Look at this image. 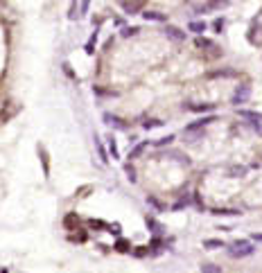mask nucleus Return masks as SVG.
Listing matches in <instances>:
<instances>
[{
	"instance_id": "c756f323",
	"label": "nucleus",
	"mask_w": 262,
	"mask_h": 273,
	"mask_svg": "<svg viewBox=\"0 0 262 273\" xmlns=\"http://www.w3.org/2000/svg\"><path fill=\"white\" fill-rule=\"evenodd\" d=\"M64 72H66V75H68L70 79H77V77H75V72L70 70V65H68V64H64Z\"/></svg>"
},
{
	"instance_id": "1a4fd4ad",
	"label": "nucleus",
	"mask_w": 262,
	"mask_h": 273,
	"mask_svg": "<svg viewBox=\"0 0 262 273\" xmlns=\"http://www.w3.org/2000/svg\"><path fill=\"white\" fill-rule=\"evenodd\" d=\"M39 158H41V165H43V176L50 178V156H48V149L43 145H39Z\"/></svg>"
},
{
	"instance_id": "393cba45",
	"label": "nucleus",
	"mask_w": 262,
	"mask_h": 273,
	"mask_svg": "<svg viewBox=\"0 0 262 273\" xmlns=\"http://www.w3.org/2000/svg\"><path fill=\"white\" fill-rule=\"evenodd\" d=\"M172 143H174V136H165V138H161V140H156L154 147H165V145H172Z\"/></svg>"
},
{
	"instance_id": "7c9ffc66",
	"label": "nucleus",
	"mask_w": 262,
	"mask_h": 273,
	"mask_svg": "<svg viewBox=\"0 0 262 273\" xmlns=\"http://www.w3.org/2000/svg\"><path fill=\"white\" fill-rule=\"evenodd\" d=\"M106 228H109V233L120 235V226H118V224H113V226H106Z\"/></svg>"
},
{
	"instance_id": "9d476101",
	"label": "nucleus",
	"mask_w": 262,
	"mask_h": 273,
	"mask_svg": "<svg viewBox=\"0 0 262 273\" xmlns=\"http://www.w3.org/2000/svg\"><path fill=\"white\" fill-rule=\"evenodd\" d=\"M206 30H208V23H206V20H190V23H188V32L196 34V36H201Z\"/></svg>"
},
{
	"instance_id": "2eb2a0df",
	"label": "nucleus",
	"mask_w": 262,
	"mask_h": 273,
	"mask_svg": "<svg viewBox=\"0 0 262 273\" xmlns=\"http://www.w3.org/2000/svg\"><path fill=\"white\" fill-rule=\"evenodd\" d=\"M147 228H151V233H154V235L163 233V226H161V224H158L154 217H147Z\"/></svg>"
},
{
	"instance_id": "4be33fe9",
	"label": "nucleus",
	"mask_w": 262,
	"mask_h": 273,
	"mask_svg": "<svg viewBox=\"0 0 262 273\" xmlns=\"http://www.w3.org/2000/svg\"><path fill=\"white\" fill-rule=\"evenodd\" d=\"M235 70H217V72H208V77H233Z\"/></svg>"
},
{
	"instance_id": "20e7f679",
	"label": "nucleus",
	"mask_w": 262,
	"mask_h": 273,
	"mask_svg": "<svg viewBox=\"0 0 262 273\" xmlns=\"http://www.w3.org/2000/svg\"><path fill=\"white\" fill-rule=\"evenodd\" d=\"M163 34L170 41H177V43H183V41H185V32L181 30V27H177V25H165Z\"/></svg>"
},
{
	"instance_id": "a878e982",
	"label": "nucleus",
	"mask_w": 262,
	"mask_h": 273,
	"mask_svg": "<svg viewBox=\"0 0 262 273\" xmlns=\"http://www.w3.org/2000/svg\"><path fill=\"white\" fill-rule=\"evenodd\" d=\"M213 215H226V217H233V215H240L237 210H226V208H217V210H213Z\"/></svg>"
},
{
	"instance_id": "f3484780",
	"label": "nucleus",
	"mask_w": 262,
	"mask_h": 273,
	"mask_svg": "<svg viewBox=\"0 0 262 273\" xmlns=\"http://www.w3.org/2000/svg\"><path fill=\"white\" fill-rule=\"evenodd\" d=\"M195 46L199 48V50H203V48H213V50H215V43H213V41H208V39H201V36H196Z\"/></svg>"
},
{
	"instance_id": "412c9836",
	"label": "nucleus",
	"mask_w": 262,
	"mask_h": 273,
	"mask_svg": "<svg viewBox=\"0 0 262 273\" xmlns=\"http://www.w3.org/2000/svg\"><path fill=\"white\" fill-rule=\"evenodd\" d=\"M77 224H79V217H75V215H68V217L64 219V226H66V228H75Z\"/></svg>"
},
{
	"instance_id": "aec40b11",
	"label": "nucleus",
	"mask_w": 262,
	"mask_h": 273,
	"mask_svg": "<svg viewBox=\"0 0 262 273\" xmlns=\"http://www.w3.org/2000/svg\"><path fill=\"white\" fill-rule=\"evenodd\" d=\"M125 174H127V178H129L131 183H136V169H133V165L131 163L125 165Z\"/></svg>"
},
{
	"instance_id": "f03ea898",
	"label": "nucleus",
	"mask_w": 262,
	"mask_h": 273,
	"mask_svg": "<svg viewBox=\"0 0 262 273\" xmlns=\"http://www.w3.org/2000/svg\"><path fill=\"white\" fill-rule=\"evenodd\" d=\"M249 97H251V86L249 84H242V86H237V88H235V93H233L230 102H233L235 106H240V104H246V102H249Z\"/></svg>"
},
{
	"instance_id": "0eeeda50",
	"label": "nucleus",
	"mask_w": 262,
	"mask_h": 273,
	"mask_svg": "<svg viewBox=\"0 0 262 273\" xmlns=\"http://www.w3.org/2000/svg\"><path fill=\"white\" fill-rule=\"evenodd\" d=\"M102 120H104L109 127H113V129H120V131H127V122L122 120V117H118V115H113V113H104L102 115Z\"/></svg>"
},
{
	"instance_id": "5701e85b",
	"label": "nucleus",
	"mask_w": 262,
	"mask_h": 273,
	"mask_svg": "<svg viewBox=\"0 0 262 273\" xmlns=\"http://www.w3.org/2000/svg\"><path fill=\"white\" fill-rule=\"evenodd\" d=\"M201 273H222L217 264H201Z\"/></svg>"
},
{
	"instance_id": "dca6fc26",
	"label": "nucleus",
	"mask_w": 262,
	"mask_h": 273,
	"mask_svg": "<svg viewBox=\"0 0 262 273\" xmlns=\"http://www.w3.org/2000/svg\"><path fill=\"white\" fill-rule=\"evenodd\" d=\"M147 203H149L151 208H156V212H163V210H165V206H163V203L158 201L156 196H151V194H147Z\"/></svg>"
},
{
	"instance_id": "6ab92c4d",
	"label": "nucleus",
	"mask_w": 262,
	"mask_h": 273,
	"mask_svg": "<svg viewBox=\"0 0 262 273\" xmlns=\"http://www.w3.org/2000/svg\"><path fill=\"white\" fill-rule=\"evenodd\" d=\"M138 32H140V27H122L120 36H122V39H129V36H136Z\"/></svg>"
},
{
	"instance_id": "c85d7f7f",
	"label": "nucleus",
	"mask_w": 262,
	"mask_h": 273,
	"mask_svg": "<svg viewBox=\"0 0 262 273\" xmlns=\"http://www.w3.org/2000/svg\"><path fill=\"white\" fill-rule=\"evenodd\" d=\"M161 124H163L161 120H147V122H145L143 127H145L147 131H149V129H156V127H161Z\"/></svg>"
},
{
	"instance_id": "423d86ee",
	"label": "nucleus",
	"mask_w": 262,
	"mask_h": 273,
	"mask_svg": "<svg viewBox=\"0 0 262 273\" xmlns=\"http://www.w3.org/2000/svg\"><path fill=\"white\" fill-rule=\"evenodd\" d=\"M88 7H91V2H79V5H75V2H72V5H70V12H68V18H70V20L82 18V16L88 12Z\"/></svg>"
},
{
	"instance_id": "b1692460",
	"label": "nucleus",
	"mask_w": 262,
	"mask_h": 273,
	"mask_svg": "<svg viewBox=\"0 0 262 273\" xmlns=\"http://www.w3.org/2000/svg\"><path fill=\"white\" fill-rule=\"evenodd\" d=\"M95 145H98V151H99V161H102V163H106L109 158H106V151H104V147H102V143H99L98 136H95Z\"/></svg>"
},
{
	"instance_id": "2f4dec72",
	"label": "nucleus",
	"mask_w": 262,
	"mask_h": 273,
	"mask_svg": "<svg viewBox=\"0 0 262 273\" xmlns=\"http://www.w3.org/2000/svg\"><path fill=\"white\" fill-rule=\"evenodd\" d=\"M253 240H258V241H262V235H253Z\"/></svg>"
},
{
	"instance_id": "f257e3e1",
	"label": "nucleus",
	"mask_w": 262,
	"mask_h": 273,
	"mask_svg": "<svg viewBox=\"0 0 262 273\" xmlns=\"http://www.w3.org/2000/svg\"><path fill=\"white\" fill-rule=\"evenodd\" d=\"M226 251H229L230 257H249L256 248H253V241L251 240H235V241H230Z\"/></svg>"
},
{
	"instance_id": "9b49d317",
	"label": "nucleus",
	"mask_w": 262,
	"mask_h": 273,
	"mask_svg": "<svg viewBox=\"0 0 262 273\" xmlns=\"http://www.w3.org/2000/svg\"><path fill=\"white\" fill-rule=\"evenodd\" d=\"M149 147V143H138L133 149H129V161H136V158H140L145 154V149Z\"/></svg>"
},
{
	"instance_id": "ddd939ff",
	"label": "nucleus",
	"mask_w": 262,
	"mask_h": 273,
	"mask_svg": "<svg viewBox=\"0 0 262 273\" xmlns=\"http://www.w3.org/2000/svg\"><path fill=\"white\" fill-rule=\"evenodd\" d=\"M203 248H208V251H217V248H226L222 240H203Z\"/></svg>"
},
{
	"instance_id": "6e6552de",
	"label": "nucleus",
	"mask_w": 262,
	"mask_h": 273,
	"mask_svg": "<svg viewBox=\"0 0 262 273\" xmlns=\"http://www.w3.org/2000/svg\"><path fill=\"white\" fill-rule=\"evenodd\" d=\"M120 7H122V12L125 14H143L145 12V2H120Z\"/></svg>"
},
{
	"instance_id": "f8f14e48",
	"label": "nucleus",
	"mask_w": 262,
	"mask_h": 273,
	"mask_svg": "<svg viewBox=\"0 0 262 273\" xmlns=\"http://www.w3.org/2000/svg\"><path fill=\"white\" fill-rule=\"evenodd\" d=\"M185 109L192 113H206V111H215V104H188Z\"/></svg>"
},
{
	"instance_id": "7ed1b4c3",
	"label": "nucleus",
	"mask_w": 262,
	"mask_h": 273,
	"mask_svg": "<svg viewBox=\"0 0 262 273\" xmlns=\"http://www.w3.org/2000/svg\"><path fill=\"white\" fill-rule=\"evenodd\" d=\"M237 115L242 117V120H246L249 124H253V127H262V113H256V111H244V109H237Z\"/></svg>"
},
{
	"instance_id": "bb28decb",
	"label": "nucleus",
	"mask_w": 262,
	"mask_h": 273,
	"mask_svg": "<svg viewBox=\"0 0 262 273\" xmlns=\"http://www.w3.org/2000/svg\"><path fill=\"white\" fill-rule=\"evenodd\" d=\"M224 25H226V20H224V18H215V23H213V30L219 34L224 30Z\"/></svg>"
},
{
	"instance_id": "cd10ccee",
	"label": "nucleus",
	"mask_w": 262,
	"mask_h": 273,
	"mask_svg": "<svg viewBox=\"0 0 262 273\" xmlns=\"http://www.w3.org/2000/svg\"><path fill=\"white\" fill-rule=\"evenodd\" d=\"M115 248H118L120 253H127V251H129V241H127V240H118Z\"/></svg>"
},
{
	"instance_id": "a211bd4d",
	"label": "nucleus",
	"mask_w": 262,
	"mask_h": 273,
	"mask_svg": "<svg viewBox=\"0 0 262 273\" xmlns=\"http://www.w3.org/2000/svg\"><path fill=\"white\" fill-rule=\"evenodd\" d=\"M109 154H111V156H113V161H118V158H120V149H118V143H115V140H113V138H111V140H109Z\"/></svg>"
},
{
	"instance_id": "39448f33",
	"label": "nucleus",
	"mask_w": 262,
	"mask_h": 273,
	"mask_svg": "<svg viewBox=\"0 0 262 273\" xmlns=\"http://www.w3.org/2000/svg\"><path fill=\"white\" fill-rule=\"evenodd\" d=\"M143 18L147 20V23H167V14L156 12V9H145Z\"/></svg>"
},
{
	"instance_id": "4468645a",
	"label": "nucleus",
	"mask_w": 262,
	"mask_h": 273,
	"mask_svg": "<svg viewBox=\"0 0 262 273\" xmlns=\"http://www.w3.org/2000/svg\"><path fill=\"white\" fill-rule=\"evenodd\" d=\"M95 43H98V30L91 34V39L86 41V46H84V50H86V54H93L95 52Z\"/></svg>"
}]
</instances>
